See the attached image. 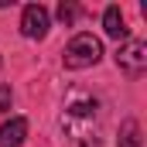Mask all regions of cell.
<instances>
[{
	"label": "cell",
	"instance_id": "8992f818",
	"mask_svg": "<svg viewBox=\"0 0 147 147\" xmlns=\"http://www.w3.org/2000/svg\"><path fill=\"white\" fill-rule=\"evenodd\" d=\"M103 31L110 38H116V41H127V21H123V10L116 7V3H110L106 10H103Z\"/></svg>",
	"mask_w": 147,
	"mask_h": 147
},
{
	"label": "cell",
	"instance_id": "9c48e42d",
	"mask_svg": "<svg viewBox=\"0 0 147 147\" xmlns=\"http://www.w3.org/2000/svg\"><path fill=\"white\" fill-rule=\"evenodd\" d=\"M10 99H14L10 86H0V113H7V110H10Z\"/></svg>",
	"mask_w": 147,
	"mask_h": 147
},
{
	"label": "cell",
	"instance_id": "52a82bcc",
	"mask_svg": "<svg viewBox=\"0 0 147 147\" xmlns=\"http://www.w3.org/2000/svg\"><path fill=\"white\" fill-rule=\"evenodd\" d=\"M116 147H144V140H140V123H137L134 116L120 123V134H116Z\"/></svg>",
	"mask_w": 147,
	"mask_h": 147
},
{
	"label": "cell",
	"instance_id": "7a4b0ae2",
	"mask_svg": "<svg viewBox=\"0 0 147 147\" xmlns=\"http://www.w3.org/2000/svg\"><path fill=\"white\" fill-rule=\"evenodd\" d=\"M103 58V41L96 34H75L69 45H65V51H62V62H65V69H89V65H96Z\"/></svg>",
	"mask_w": 147,
	"mask_h": 147
},
{
	"label": "cell",
	"instance_id": "3957f363",
	"mask_svg": "<svg viewBox=\"0 0 147 147\" xmlns=\"http://www.w3.org/2000/svg\"><path fill=\"white\" fill-rule=\"evenodd\" d=\"M116 65L123 69L127 75H140L147 69V41H127L120 51H116Z\"/></svg>",
	"mask_w": 147,
	"mask_h": 147
},
{
	"label": "cell",
	"instance_id": "ba28073f",
	"mask_svg": "<svg viewBox=\"0 0 147 147\" xmlns=\"http://www.w3.org/2000/svg\"><path fill=\"white\" fill-rule=\"evenodd\" d=\"M55 14H58V21H62V24L69 28V24H72V21H75V17H79V3H72V0H62Z\"/></svg>",
	"mask_w": 147,
	"mask_h": 147
},
{
	"label": "cell",
	"instance_id": "6da1fadb",
	"mask_svg": "<svg viewBox=\"0 0 147 147\" xmlns=\"http://www.w3.org/2000/svg\"><path fill=\"white\" fill-rule=\"evenodd\" d=\"M62 130L75 147H99V103L92 96H75L65 103Z\"/></svg>",
	"mask_w": 147,
	"mask_h": 147
},
{
	"label": "cell",
	"instance_id": "5b68a950",
	"mask_svg": "<svg viewBox=\"0 0 147 147\" xmlns=\"http://www.w3.org/2000/svg\"><path fill=\"white\" fill-rule=\"evenodd\" d=\"M24 137H28V120L24 116H10L0 127V147H21Z\"/></svg>",
	"mask_w": 147,
	"mask_h": 147
},
{
	"label": "cell",
	"instance_id": "277c9868",
	"mask_svg": "<svg viewBox=\"0 0 147 147\" xmlns=\"http://www.w3.org/2000/svg\"><path fill=\"white\" fill-rule=\"evenodd\" d=\"M48 24H51V17H48V10L41 3H28L24 7V14H21V34L24 38L41 41V38L48 34Z\"/></svg>",
	"mask_w": 147,
	"mask_h": 147
}]
</instances>
